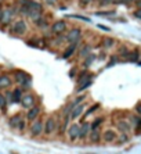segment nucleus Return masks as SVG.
<instances>
[{
    "mask_svg": "<svg viewBox=\"0 0 141 154\" xmlns=\"http://www.w3.org/2000/svg\"><path fill=\"white\" fill-rule=\"evenodd\" d=\"M94 60H95V56H94V54H89V56L84 57V60H83V67L84 68L90 67V65L94 63Z\"/></svg>",
    "mask_w": 141,
    "mask_h": 154,
    "instance_id": "nucleus-25",
    "label": "nucleus"
},
{
    "mask_svg": "<svg viewBox=\"0 0 141 154\" xmlns=\"http://www.w3.org/2000/svg\"><path fill=\"white\" fill-rule=\"evenodd\" d=\"M14 81L17 83H20L22 88H29L31 86V75L26 74L22 69H18V71L14 72Z\"/></svg>",
    "mask_w": 141,
    "mask_h": 154,
    "instance_id": "nucleus-1",
    "label": "nucleus"
},
{
    "mask_svg": "<svg viewBox=\"0 0 141 154\" xmlns=\"http://www.w3.org/2000/svg\"><path fill=\"white\" fill-rule=\"evenodd\" d=\"M102 122H104V118H102V117H101V118H95L93 122L90 124V126H91V129H98Z\"/></svg>",
    "mask_w": 141,
    "mask_h": 154,
    "instance_id": "nucleus-27",
    "label": "nucleus"
},
{
    "mask_svg": "<svg viewBox=\"0 0 141 154\" xmlns=\"http://www.w3.org/2000/svg\"><path fill=\"white\" fill-rule=\"evenodd\" d=\"M26 29H28L26 22L24 20H18V21H15L13 24V27L10 28V32L14 33V35H24L26 32Z\"/></svg>",
    "mask_w": 141,
    "mask_h": 154,
    "instance_id": "nucleus-4",
    "label": "nucleus"
},
{
    "mask_svg": "<svg viewBox=\"0 0 141 154\" xmlns=\"http://www.w3.org/2000/svg\"><path fill=\"white\" fill-rule=\"evenodd\" d=\"M114 43H115V40H114L112 37H104V39H102V47L109 49L114 46Z\"/></svg>",
    "mask_w": 141,
    "mask_h": 154,
    "instance_id": "nucleus-26",
    "label": "nucleus"
},
{
    "mask_svg": "<svg viewBox=\"0 0 141 154\" xmlns=\"http://www.w3.org/2000/svg\"><path fill=\"white\" fill-rule=\"evenodd\" d=\"M100 107H101V106H100L98 103H97V104H93V106L90 107V108H87V111H86V114L83 115V119H84L86 117H87V115H91V114H93L94 111H97V110H98Z\"/></svg>",
    "mask_w": 141,
    "mask_h": 154,
    "instance_id": "nucleus-29",
    "label": "nucleus"
},
{
    "mask_svg": "<svg viewBox=\"0 0 141 154\" xmlns=\"http://www.w3.org/2000/svg\"><path fill=\"white\" fill-rule=\"evenodd\" d=\"M67 25H68L67 21H64V20H58V21H55L51 25V32L54 33V35H61L62 32H65Z\"/></svg>",
    "mask_w": 141,
    "mask_h": 154,
    "instance_id": "nucleus-7",
    "label": "nucleus"
},
{
    "mask_svg": "<svg viewBox=\"0 0 141 154\" xmlns=\"http://www.w3.org/2000/svg\"><path fill=\"white\" fill-rule=\"evenodd\" d=\"M76 47H78V43H71L68 47L65 49V52L62 53V59H65V60L69 59V57H71V56L76 52Z\"/></svg>",
    "mask_w": 141,
    "mask_h": 154,
    "instance_id": "nucleus-17",
    "label": "nucleus"
},
{
    "mask_svg": "<svg viewBox=\"0 0 141 154\" xmlns=\"http://www.w3.org/2000/svg\"><path fill=\"white\" fill-rule=\"evenodd\" d=\"M97 1H100V0H97Z\"/></svg>",
    "mask_w": 141,
    "mask_h": 154,
    "instance_id": "nucleus-43",
    "label": "nucleus"
},
{
    "mask_svg": "<svg viewBox=\"0 0 141 154\" xmlns=\"http://www.w3.org/2000/svg\"><path fill=\"white\" fill-rule=\"evenodd\" d=\"M29 18H31L32 21L35 22V24H36L37 21H39V20H40V18H42L43 17V14H42V11H32L31 14H29Z\"/></svg>",
    "mask_w": 141,
    "mask_h": 154,
    "instance_id": "nucleus-24",
    "label": "nucleus"
},
{
    "mask_svg": "<svg viewBox=\"0 0 141 154\" xmlns=\"http://www.w3.org/2000/svg\"><path fill=\"white\" fill-rule=\"evenodd\" d=\"M6 107H7V99L4 95H0V108L6 110Z\"/></svg>",
    "mask_w": 141,
    "mask_h": 154,
    "instance_id": "nucleus-31",
    "label": "nucleus"
},
{
    "mask_svg": "<svg viewBox=\"0 0 141 154\" xmlns=\"http://www.w3.org/2000/svg\"><path fill=\"white\" fill-rule=\"evenodd\" d=\"M111 3H114V0H100V1H98V4L102 6V7H104V6L111 4Z\"/></svg>",
    "mask_w": 141,
    "mask_h": 154,
    "instance_id": "nucleus-34",
    "label": "nucleus"
},
{
    "mask_svg": "<svg viewBox=\"0 0 141 154\" xmlns=\"http://www.w3.org/2000/svg\"><path fill=\"white\" fill-rule=\"evenodd\" d=\"M65 39H67V42H69V43H79L80 39H82V29H80V28H72V29L67 33Z\"/></svg>",
    "mask_w": 141,
    "mask_h": 154,
    "instance_id": "nucleus-3",
    "label": "nucleus"
},
{
    "mask_svg": "<svg viewBox=\"0 0 141 154\" xmlns=\"http://www.w3.org/2000/svg\"><path fill=\"white\" fill-rule=\"evenodd\" d=\"M118 128H119V131H122L123 133H127L130 131V125H129V122H126V121H119V122H118Z\"/></svg>",
    "mask_w": 141,
    "mask_h": 154,
    "instance_id": "nucleus-23",
    "label": "nucleus"
},
{
    "mask_svg": "<svg viewBox=\"0 0 141 154\" xmlns=\"http://www.w3.org/2000/svg\"><path fill=\"white\" fill-rule=\"evenodd\" d=\"M76 71H78V69H76V68H72V71L69 72V75H71V76H73V75L76 74Z\"/></svg>",
    "mask_w": 141,
    "mask_h": 154,
    "instance_id": "nucleus-41",
    "label": "nucleus"
},
{
    "mask_svg": "<svg viewBox=\"0 0 141 154\" xmlns=\"http://www.w3.org/2000/svg\"><path fill=\"white\" fill-rule=\"evenodd\" d=\"M13 16H14V14H13V11H11V10L1 11V20H0V22H1L3 25H7V24H10Z\"/></svg>",
    "mask_w": 141,
    "mask_h": 154,
    "instance_id": "nucleus-16",
    "label": "nucleus"
},
{
    "mask_svg": "<svg viewBox=\"0 0 141 154\" xmlns=\"http://www.w3.org/2000/svg\"><path fill=\"white\" fill-rule=\"evenodd\" d=\"M26 128V122H25V119H22L21 122H20V125H18V128L17 129H20V131H24Z\"/></svg>",
    "mask_w": 141,
    "mask_h": 154,
    "instance_id": "nucleus-35",
    "label": "nucleus"
},
{
    "mask_svg": "<svg viewBox=\"0 0 141 154\" xmlns=\"http://www.w3.org/2000/svg\"><path fill=\"white\" fill-rule=\"evenodd\" d=\"M89 139H90V142H93V143H98L100 140L102 139V135L100 133L98 129H91L90 135H89Z\"/></svg>",
    "mask_w": 141,
    "mask_h": 154,
    "instance_id": "nucleus-18",
    "label": "nucleus"
},
{
    "mask_svg": "<svg viewBox=\"0 0 141 154\" xmlns=\"http://www.w3.org/2000/svg\"><path fill=\"white\" fill-rule=\"evenodd\" d=\"M90 52H91V46L84 45L83 47H82V50L79 52V57H80V59H84V57H87V56L90 54Z\"/></svg>",
    "mask_w": 141,
    "mask_h": 154,
    "instance_id": "nucleus-22",
    "label": "nucleus"
},
{
    "mask_svg": "<svg viewBox=\"0 0 141 154\" xmlns=\"http://www.w3.org/2000/svg\"><path fill=\"white\" fill-rule=\"evenodd\" d=\"M90 131H91V126H90V124L87 122H83L80 125V131H79V140H84V139L89 138L90 135Z\"/></svg>",
    "mask_w": 141,
    "mask_h": 154,
    "instance_id": "nucleus-11",
    "label": "nucleus"
},
{
    "mask_svg": "<svg viewBox=\"0 0 141 154\" xmlns=\"http://www.w3.org/2000/svg\"><path fill=\"white\" fill-rule=\"evenodd\" d=\"M127 135H126V133H122V135H120V138L118 139V143H125V142H127Z\"/></svg>",
    "mask_w": 141,
    "mask_h": 154,
    "instance_id": "nucleus-33",
    "label": "nucleus"
},
{
    "mask_svg": "<svg viewBox=\"0 0 141 154\" xmlns=\"http://www.w3.org/2000/svg\"><path fill=\"white\" fill-rule=\"evenodd\" d=\"M22 119V115L21 114H15V115H13V117L10 118V121H8V125H10L11 128H18V125H20V122H21Z\"/></svg>",
    "mask_w": 141,
    "mask_h": 154,
    "instance_id": "nucleus-19",
    "label": "nucleus"
},
{
    "mask_svg": "<svg viewBox=\"0 0 141 154\" xmlns=\"http://www.w3.org/2000/svg\"><path fill=\"white\" fill-rule=\"evenodd\" d=\"M93 79H94V76H91V78H89L87 81H84L83 83H80V85L78 86V89H76V93H80V92L89 89L90 86H91V83H93Z\"/></svg>",
    "mask_w": 141,
    "mask_h": 154,
    "instance_id": "nucleus-20",
    "label": "nucleus"
},
{
    "mask_svg": "<svg viewBox=\"0 0 141 154\" xmlns=\"http://www.w3.org/2000/svg\"><path fill=\"white\" fill-rule=\"evenodd\" d=\"M127 59H129V61H137V60L140 59V52H138V50H134V52L129 53L127 54Z\"/></svg>",
    "mask_w": 141,
    "mask_h": 154,
    "instance_id": "nucleus-28",
    "label": "nucleus"
},
{
    "mask_svg": "<svg viewBox=\"0 0 141 154\" xmlns=\"http://www.w3.org/2000/svg\"><path fill=\"white\" fill-rule=\"evenodd\" d=\"M21 104L24 108H31V107L36 106V97L35 95H32V93H28V95H24L21 99Z\"/></svg>",
    "mask_w": 141,
    "mask_h": 154,
    "instance_id": "nucleus-6",
    "label": "nucleus"
},
{
    "mask_svg": "<svg viewBox=\"0 0 141 154\" xmlns=\"http://www.w3.org/2000/svg\"><path fill=\"white\" fill-rule=\"evenodd\" d=\"M46 3L48 6H53V4H55V3H57V0H46Z\"/></svg>",
    "mask_w": 141,
    "mask_h": 154,
    "instance_id": "nucleus-39",
    "label": "nucleus"
},
{
    "mask_svg": "<svg viewBox=\"0 0 141 154\" xmlns=\"http://www.w3.org/2000/svg\"><path fill=\"white\" fill-rule=\"evenodd\" d=\"M134 17H136V18H138V20H141V8H138V10L134 13Z\"/></svg>",
    "mask_w": 141,
    "mask_h": 154,
    "instance_id": "nucleus-38",
    "label": "nucleus"
},
{
    "mask_svg": "<svg viewBox=\"0 0 141 154\" xmlns=\"http://www.w3.org/2000/svg\"><path fill=\"white\" fill-rule=\"evenodd\" d=\"M116 139H118V135H116L115 131H112V129H108V131H105L102 133V140L107 142V143H112V142H115Z\"/></svg>",
    "mask_w": 141,
    "mask_h": 154,
    "instance_id": "nucleus-12",
    "label": "nucleus"
},
{
    "mask_svg": "<svg viewBox=\"0 0 141 154\" xmlns=\"http://www.w3.org/2000/svg\"><path fill=\"white\" fill-rule=\"evenodd\" d=\"M91 1H93V0H79V6H80V7H83V8H86V7H87Z\"/></svg>",
    "mask_w": 141,
    "mask_h": 154,
    "instance_id": "nucleus-32",
    "label": "nucleus"
},
{
    "mask_svg": "<svg viewBox=\"0 0 141 154\" xmlns=\"http://www.w3.org/2000/svg\"><path fill=\"white\" fill-rule=\"evenodd\" d=\"M24 93H22V89L17 88L13 92H8L6 93V97H7V103H21V99Z\"/></svg>",
    "mask_w": 141,
    "mask_h": 154,
    "instance_id": "nucleus-5",
    "label": "nucleus"
},
{
    "mask_svg": "<svg viewBox=\"0 0 141 154\" xmlns=\"http://www.w3.org/2000/svg\"><path fill=\"white\" fill-rule=\"evenodd\" d=\"M134 3V0H120V4H131Z\"/></svg>",
    "mask_w": 141,
    "mask_h": 154,
    "instance_id": "nucleus-36",
    "label": "nucleus"
},
{
    "mask_svg": "<svg viewBox=\"0 0 141 154\" xmlns=\"http://www.w3.org/2000/svg\"><path fill=\"white\" fill-rule=\"evenodd\" d=\"M28 8H29V14H31L32 11H42V13H43V6L40 4V3H37V1H33V0L29 1Z\"/></svg>",
    "mask_w": 141,
    "mask_h": 154,
    "instance_id": "nucleus-21",
    "label": "nucleus"
},
{
    "mask_svg": "<svg viewBox=\"0 0 141 154\" xmlns=\"http://www.w3.org/2000/svg\"><path fill=\"white\" fill-rule=\"evenodd\" d=\"M79 131H80V125H78V124H71V125H69V128H68V139L71 140V142L78 140Z\"/></svg>",
    "mask_w": 141,
    "mask_h": 154,
    "instance_id": "nucleus-9",
    "label": "nucleus"
},
{
    "mask_svg": "<svg viewBox=\"0 0 141 154\" xmlns=\"http://www.w3.org/2000/svg\"><path fill=\"white\" fill-rule=\"evenodd\" d=\"M58 129V122L54 117H48L43 124V132L46 135H51L53 132H55Z\"/></svg>",
    "mask_w": 141,
    "mask_h": 154,
    "instance_id": "nucleus-2",
    "label": "nucleus"
},
{
    "mask_svg": "<svg viewBox=\"0 0 141 154\" xmlns=\"http://www.w3.org/2000/svg\"><path fill=\"white\" fill-rule=\"evenodd\" d=\"M133 122H134V126H136V132H140L141 131V117H133Z\"/></svg>",
    "mask_w": 141,
    "mask_h": 154,
    "instance_id": "nucleus-30",
    "label": "nucleus"
},
{
    "mask_svg": "<svg viewBox=\"0 0 141 154\" xmlns=\"http://www.w3.org/2000/svg\"><path fill=\"white\" fill-rule=\"evenodd\" d=\"M83 104H78L76 107H73L72 111H71V114H69V118L71 119H76V118H79L80 115H82V112H83Z\"/></svg>",
    "mask_w": 141,
    "mask_h": 154,
    "instance_id": "nucleus-15",
    "label": "nucleus"
},
{
    "mask_svg": "<svg viewBox=\"0 0 141 154\" xmlns=\"http://www.w3.org/2000/svg\"><path fill=\"white\" fill-rule=\"evenodd\" d=\"M136 112L141 117V103H138V104L136 106Z\"/></svg>",
    "mask_w": 141,
    "mask_h": 154,
    "instance_id": "nucleus-37",
    "label": "nucleus"
},
{
    "mask_svg": "<svg viewBox=\"0 0 141 154\" xmlns=\"http://www.w3.org/2000/svg\"><path fill=\"white\" fill-rule=\"evenodd\" d=\"M43 132V121L35 119L31 125V135L32 136H39Z\"/></svg>",
    "mask_w": 141,
    "mask_h": 154,
    "instance_id": "nucleus-10",
    "label": "nucleus"
},
{
    "mask_svg": "<svg viewBox=\"0 0 141 154\" xmlns=\"http://www.w3.org/2000/svg\"><path fill=\"white\" fill-rule=\"evenodd\" d=\"M40 112H42V110H40V107L37 106V104L36 106H33V107H31V108H28V112H26V119L31 121V122H33L35 119L39 118Z\"/></svg>",
    "mask_w": 141,
    "mask_h": 154,
    "instance_id": "nucleus-8",
    "label": "nucleus"
},
{
    "mask_svg": "<svg viewBox=\"0 0 141 154\" xmlns=\"http://www.w3.org/2000/svg\"><path fill=\"white\" fill-rule=\"evenodd\" d=\"M138 64H140V65H141V61H138Z\"/></svg>",
    "mask_w": 141,
    "mask_h": 154,
    "instance_id": "nucleus-42",
    "label": "nucleus"
},
{
    "mask_svg": "<svg viewBox=\"0 0 141 154\" xmlns=\"http://www.w3.org/2000/svg\"><path fill=\"white\" fill-rule=\"evenodd\" d=\"M91 76H94L93 74H90L87 69H83V71H80V72H78V76H76V85H80V83H83L84 81H87L89 78H91Z\"/></svg>",
    "mask_w": 141,
    "mask_h": 154,
    "instance_id": "nucleus-13",
    "label": "nucleus"
},
{
    "mask_svg": "<svg viewBox=\"0 0 141 154\" xmlns=\"http://www.w3.org/2000/svg\"><path fill=\"white\" fill-rule=\"evenodd\" d=\"M11 83H13V81H11V76L7 74H3L0 75V89H7V88H10Z\"/></svg>",
    "mask_w": 141,
    "mask_h": 154,
    "instance_id": "nucleus-14",
    "label": "nucleus"
},
{
    "mask_svg": "<svg viewBox=\"0 0 141 154\" xmlns=\"http://www.w3.org/2000/svg\"><path fill=\"white\" fill-rule=\"evenodd\" d=\"M134 3L137 4V7H138V8H141V0H134Z\"/></svg>",
    "mask_w": 141,
    "mask_h": 154,
    "instance_id": "nucleus-40",
    "label": "nucleus"
}]
</instances>
